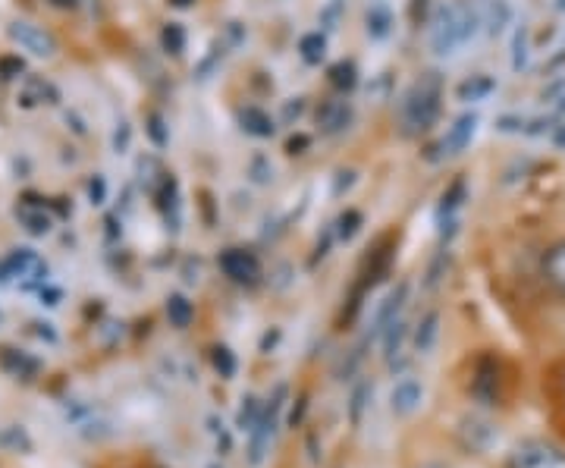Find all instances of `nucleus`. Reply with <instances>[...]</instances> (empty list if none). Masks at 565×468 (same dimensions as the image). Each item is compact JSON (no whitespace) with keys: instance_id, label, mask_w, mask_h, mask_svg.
<instances>
[{"instance_id":"nucleus-1","label":"nucleus","mask_w":565,"mask_h":468,"mask_svg":"<svg viewBox=\"0 0 565 468\" xmlns=\"http://www.w3.org/2000/svg\"><path fill=\"white\" fill-rule=\"evenodd\" d=\"M506 468H565V453L547 440H528L509 453Z\"/></svg>"},{"instance_id":"nucleus-2","label":"nucleus","mask_w":565,"mask_h":468,"mask_svg":"<svg viewBox=\"0 0 565 468\" xmlns=\"http://www.w3.org/2000/svg\"><path fill=\"white\" fill-rule=\"evenodd\" d=\"M465 38H468V16L449 7L446 16L437 22V29H434V51L449 54L452 48H459Z\"/></svg>"},{"instance_id":"nucleus-3","label":"nucleus","mask_w":565,"mask_h":468,"mask_svg":"<svg viewBox=\"0 0 565 468\" xmlns=\"http://www.w3.org/2000/svg\"><path fill=\"white\" fill-rule=\"evenodd\" d=\"M220 267H223V274L236 283H255L261 277L258 258L252 252H242V249H226L220 255Z\"/></svg>"},{"instance_id":"nucleus-4","label":"nucleus","mask_w":565,"mask_h":468,"mask_svg":"<svg viewBox=\"0 0 565 468\" xmlns=\"http://www.w3.org/2000/svg\"><path fill=\"white\" fill-rule=\"evenodd\" d=\"M421 403H424V387L415 381V377H402V381L393 387V393H390V409H393V415H399V418H409V415H415L418 409H421Z\"/></svg>"},{"instance_id":"nucleus-5","label":"nucleus","mask_w":565,"mask_h":468,"mask_svg":"<svg viewBox=\"0 0 565 468\" xmlns=\"http://www.w3.org/2000/svg\"><path fill=\"white\" fill-rule=\"evenodd\" d=\"M434 114H437V88L418 85L412 101H409V126L412 129H427V126H431V120H434Z\"/></svg>"},{"instance_id":"nucleus-6","label":"nucleus","mask_w":565,"mask_h":468,"mask_svg":"<svg viewBox=\"0 0 565 468\" xmlns=\"http://www.w3.org/2000/svg\"><path fill=\"white\" fill-rule=\"evenodd\" d=\"M544 277H547V283L556 289V293L565 299V242H556L553 249L544 255Z\"/></svg>"},{"instance_id":"nucleus-7","label":"nucleus","mask_w":565,"mask_h":468,"mask_svg":"<svg viewBox=\"0 0 565 468\" xmlns=\"http://www.w3.org/2000/svg\"><path fill=\"white\" fill-rule=\"evenodd\" d=\"M474 126H478V120H474V117L456 120V126H452V129L446 132V139H443V151H446V154H459V151L471 142Z\"/></svg>"},{"instance_id":"nucleus-8","label":"nucleus","mask_w":565,"mask_h":468,"mask_svg":"<svg viewBox=\"0 0 565 468\" xmlns=\"http://www.w3.org/2000/svg\"><path fill=\"white\" fill-rule=\"evenodd\" d=\"M13 35H16L19 44H26L32 54H51L54 51V41L44 32H38L35 26H29V22H19V26L13 29Z\"/></svg>"},{"instance_id":"nucleus-9","label":"nucleus","mask_w":565,"mask_h":468,"mask_svg":"<svg viewBox=\"0 0 565 468\" xmlns=\"http://www.w3.org/2000/svg\"><path fill=\"white\" fill-rule=\"evenodd\" d=\"M239 120H242V129L252 132V136H258V139L274 136V120H270L264 110H258V107H245L239 114Z\"/></svg>"},{"instance_id":"nucleus-10","label":"nucleus","mask_w":565,"mask_h":468,"mask_svg":"<svg viewBox=\"0 0 565 468\" xmlns=\"http://www.w3.org/2000/svg\"><path fill=\"white\" fill-rule=\"evenodd\" d=\"M390 10L387 7H371L368 10V35L371 38H387V32H390Z\"/></svg>"},{"instance_id":"nucleus-11","label":"nucleus","mask_w":565,"mask_h":468,"mask_svg":"<svg viewBox=\"0 0 565 468\" xmlns=\"http://www.w3.org/2000/svg\"><path fill=\"white\" fill-rule=\"evenodd\" d=\"M324 54H327V41H324V35H305L302 38V57L308 60V63H321L324 60Z\"/></svg>"},{"instance_id":"nucleus-12","label":"nucleus","mask_w":565,"mask_h":468,"mask_svg":"<svg viewBox=\"0 0 565 468\" xmlns=\"http://www.w3.org/2000/svg\"><path fill=\"white\" fill-rule=\"evenodd\" d=\"M167 315H170V321H173L176 327H186L189 318H192V305H189L183 296H170V302H167Z\"/></svg>"},{"instance_id":"nucleus-13","label":"nucleus","mask_w":565,"mask_h":468,"mask_svg":"<svg viewBox=\"0 0 565 468\" xmlns=\"http://www.w3.org/2000/svg\"><path fill=\"white\" fill-rule=\"evenodd\" d=\"M434 340H437V315H427L424 324L418 327V337H415L418 352H427V349L434 346Z\"/></svg>"},{"instance_id":"nucleus-14","label":"nucleus","mask_w":565,"mask_h":468,"mask_svg":"<svg viewBox=\"0 0 565 468\" xmlns=\"http://www.w3.org/2000/svg\"><path fill=\"white\" fill-rule=\"evenodd\" d=\"M487 92H493V82L490 79H474V82H465L462 88H459V95L462 98H481V95H487Z\"/></svg>"},{"instance_id":"nucleus-15","label":"nucleus","mask_w":565,"mask_h":468,"mask_svg":"<svg viewBox=\"0 0 565 468\" xmlns=\"http://www.w3.org/2000/svg\"><path fill=\"white\" fill-rule=\"evenodd\" d=\"M183 41H186L183 29H179L176 22H170V26H167V32H164V44H167V48H170V44H173V54H179V51H183Z\"/></svg>"},{"instance_id":"nucleus-16","label":"nucleus","mask_w":565,"mask_h":468,"mask_svg":"<svg viewBox=\"0 0 565 468\" xmlns=\"http://www.w3.org/2000/svg\"><path fill=\"white\" fill-rule=\"evenodd\" d=\"M339 224H343V230H339V233H343V236L349 239V236H352V233L358 230L355 224H361V214H355V211H349V214H346L343 220H339Z\"/></svg>"},{"instance_id":"nucleus-17","label":"nucleus","mask_w":565,"mask_h":468,"mask_svg":"<svg viewBox=\"0 0 565 468\" xmlns=\"http://www.w3.org/2000/svg\"><path fill=\"white\" fill-rule=\"evenodd\" d=\"M559 10H565V0H559Z\"/></svg>"},{"instance_id":"nucleus-18","label":"nucleus","mask_w":565,"mask_h":468,"mask_svg":"<svg viewBox=\"0 0 565 468\" xmlns=\"http://www.w3.org/2000/svg\"><path fill=\"white\" fill-rule=\"evenodd\" d=\"M0 321H4V315H0Z\"/></svg>"}]
</instances>
